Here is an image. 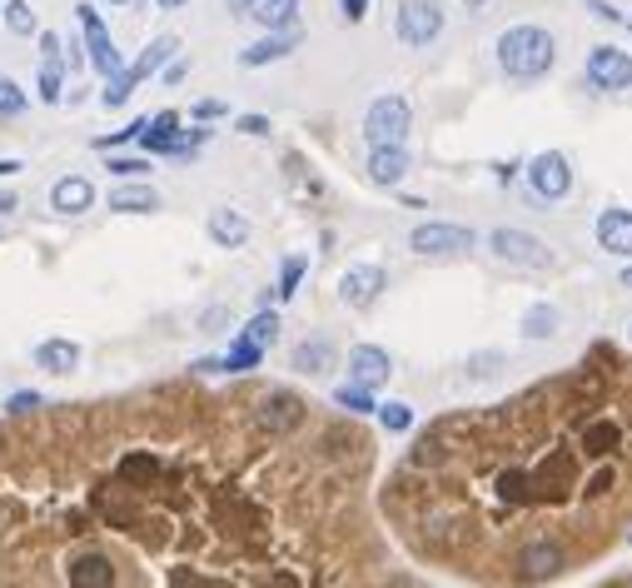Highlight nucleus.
Returning a JSON list of instances; mask_svg holds the SVG:
<instances>
[{
	"label": "nucleus",
	"mask_w": 632,
	"mask_h": 588,
	"mask_svg": "<svg viewBox=\"0 0 632 588\" xmlns=\"http://www.w3.org/2000/svg\"><path fill=\"white\" fill-rule=\"evenodd\" d=\"M553 60H558V40L543 25H513L498 36V65L513 81H538L553 71Z\"/></svg>",
	"instance_id": "nucleus-1"
},
{
	"label": "nucleus",
	"mask_w": 632,
	"mask_h": 588,
	"mask_svg": "<svg viewBox=\"0 0 632 588\" xmlns=\"http://www.w3.org/2000/svg\"><path fill=\"white\" fill-rule=\"evenodd\" d=\"M175 50H179L175 36H154L150 46H145V56L135 60V65H125L120 75H110V81H106V90H100V106H106V110H120V106L129 100V95H135V85L150 81L154 71H164V65L175 60Z\"/></svg>",
	"instance_id": "nucleus-2"
},
{
	"label": "nucleus",
	"mask_w": 632,
	"mask_h": 588,
	"mask_svg": "<svg viewBox=\"0 0 632 588\" xmlns=\"http://www.w3.org/2000/svg\"><path fill=\"white\" fill-rule=\"evenodd\" d=\"M409 125H413V110L404 95H379L374 106H369V115H363V140H369V150L374 145H404L409 140Z\"/></svg>",
	"instance_id": "nucleus-3"
},
{
	"label": "nucleus",
	"mask_w": 632,
	"mask_h": 588,
	"mask_svg": "<svg viewBox=\"0 0 632 588\" xmlns=\"http://www.w3.org/2000/svg\"><path fill=\"white\" fill-rule=\"evenodd\" d=\"M394 30H398V40L413 50L434 46V40L444 36V5H438V0H398Z\"/></svg>",
	"instance_id": "nucleus-4"
},
{
	"label": "nucleus",
	"mask_w": 632,
	"mask_h": 588,
	"mask_svg": "<svg viewBox=\"0 0 632 588\" xmlns=\"http://www.w3.org/2000/svg\"><path fill=\"white\" fill-rule=\"evenodd\" d=\"M528 189L548 205L568 200V189H573V166H568V155H558V150L533 155V160H528Z\"/></svg>",
	"instance_id": "nucleus-5"
},
{
	"label": "nucleus",
	"mask_w": 632,
	"mask_h": 588,
	"mask_svg": "<svg viewBox=\"0 0 632 588\" xmlns=\"http://www.w3.org/2000/svg\"><path fill=\"white\" fill-rule=\"evenodd\" d=\"M75 15H80V30H85V65H95L106 81L125 71V60H120V50H115V40H110L106 21H100V11H95V5H75Z\"/></svg>",
	"instance_id": "nucleus-6"
},
{
	"label": "nucleus",
	"mask_w": 632,
	"mask_h": 588,
	"mask_svg": "<svg viewBox=\"0 0 632 588\" xmlns=\"http://www.w3.org/2000/svg\"><path fill=\"white\" fill-rule=\"evenodd\" d=\"M493 255L508 259V265H528V270H553V249L528 230H493Z\"/></svg>",
	"instance_id": "nucleus-7"
},
{
	"label": "nucleus",
	"mask_w": 632,
	"mask_h": 588,
	"mask_svg": "<svg viewBox=\"0 0 632 588\" xmlns=\"http://www.w3.org/2000/svg\"><path fill=\"white\" fill-rule=\"evenodd\" d=\"M587 85L593 90H632V56L618 46L587 50Z\"/></svg>",
	"instance_id": "nucleus-8"
},
{
	"label": "nucleus",
	"mask_w": 632,
	"mask_h": 588,
	"mask_svg": "<svg viewBox=\"0 0 632 588\" xmlns=\"http://www.w3.org/2000/svg\"><path fill=\"white\" fill-rule=\"evenodd\" d=\"M409 249H413V255H463V249H473V230L429 220V224H419V230L409 235Z\"/></svg>",
	"instance_id": "nucleus-9"
},
{
	"label": "nucleus",
	"mask_w": 632,
	"mask_h": 588,
	"mask_svg": "<svg viewBox=\"0 0 632 588\" xmlns=\"http://www.w3.org/2000/svg\"><path fill=\"white\" fill-rule=\"evenodd\" d=\"M384 284H388V274L379 270V265H349L339 280V299L349 309H369L379 294H384Z\"/></svg>",
	"instance_id": "nucleus-10"
},
{
	"label": "nucleus",
	"mask_w": 632,
	"mask_h": 588,
	"mask_svg": "<svg viewBox=\"0 0 632 588\" xmlns=\"http://www.w3.org/2000/svg\"><path fill=\"white\" fill-rule=\"evenodd\" d=\"M299 40H305V30H299V25H289V30H270V36H264V40H255V46H245V50H239V65H245V71H259V65H274V60L294 56V50H299Z\"/></svg>",
	"instance_id": "nucleus-11"
},
{
	"label": "nucleus",
	"mask_w": 632,
	"mask_h": 588,
	"mask_svg": "<svg viewBox=\"0 0 632 588\" xmlns=\"http://www.w3.org/2000/svg\"><path fill=\"white\" fill-rule=\"evenodd\" d=\"M388 375H394V359H388V350H379V344H354L349 350V379L363 389H384Z\"/></svg>",
	"instance_id": "nucleus-12"
},
{
	"label": "nucleus",
	"mask_w": 632,
	"mask_h": 588,
	"mask_svg": "<svg viewBox=\"0 0 632 588\" xmlns=\"http://www.w3.org/2000/svg\"><path fill=\"white\" fill-rule=\"evenodd\" d=\"M299 424H305V400L289 389H274L270 400L259 404V429H270V434H289Z\"/></svg>",
	"instance_id": "nucleus-13"
},
{
	"label": "nucleus",
	"mask_w": 632,
	"mask_h": 588,
	"mask_svg": "<svg viewBox=\"0 0 632 588\" xmlns=\"http://www.w3.org/2000/svg\"><path fill=\"white\" fill-rule=\"evenodd\" d=\"M230 5H235V15H249L264 30H289V25H299V0H230Z\"/></svg>",
	"instance_id": "nucleus-14"
},
{
	"label": "nucleus",
	"mask_w": 632,
	"mask_h": 588,
	"mask_svg": "<svg viewBox=\"0 0 632 588\" xmlns=\"http://www.w3.org/2000/svg\"><path fill=\"white\" fill-rule=\"evenodd\" d=\"M593 230H597V245L608 249V255L632 259V210H603Z\"/></svg>",
	"instance_id": "nucleus-15"
},
{
	"label": "nucleus",
	"mask_w": 632,
	"mask_h": 588,
	"mask_svg": "<svg viewBox=\"0 0 632 588\" xmlns=\"http://www.w3.org/2000/svg\"><path fill=\"white\" fill-rule=\"evenodd\" d=\"M95 205V185L85 175H65L50 185V210L55 215H85Z\"/></svg>",
	"instance_id": "nucleus-16"
},
{
	"label": "nucleus",
	"mask_w": 632,
	"mask_h": 588,
	"mask_svg": "<svg viewBox=\"0 0 632 588\" xmlns=\"http://www.w3.org/2000/svg\"><path fill=\"white\" fill-rule=\"evenodd\" d=\"M409 175V150H404V145H374V150H369V180H374V185H398V180Z\"/></svg>",
	"instance_id": "nucleus-17"
},
{
	"label": "nucleus",
	"mask_w": 632,
	"mask_h": 588,
	"mask_svg": "<svg viewBox=\"0 0 632 588\" xmlns=\"http://www.w3.org/2000/svg\"><path fill=\"white\" fill-rule=\"evenodd\" d=\"M210 240L220 249H239L249 240V220L239 210H230V205H220V210H210Z\"/></svg>",
	"instance_id": "nucleus-18"
},
{
	"label": "nucleus",
	"mask_w": 632,
	"mask_h": 588,
	"mask_svg": "<svg viewBox=\"0 0 632 588\" xmlns=\"http://www.w3.org/2000/svg\"><path fill=\"white\" fill-rule=\"evenodd\" d=\"M115 584V568H110L106 553H80L71 564V588H110Z\"/></svg>",
	"instance_id": "nucleus-19"
},
{
	"label": "nucleus",
	"mask_w": 632,
	"mask_h": 588,
	"mask_svg": "<svg viewBox=\"0 0 632 588\" xmlns=\"http://www.w3.org/2000/svg\"><path fill=\"white\" fill-rule=\"evenodd\" d=\"M562 564H568V559H562L558 543H528V549L518 553V568H523L528 578H553Z\"/></svg>",
	"instance_id": "nucleus-20"
},
{
	"label": "nucleus",
	"mask_w": 632,
	"mask_h": 588,
	"mask_svg": "<svg viewBox=\"0 0 632 588\" xmlns=\"http://www.w3.org/2000/svg\"><path fill=\"white\" fill-rule=\"evenodd\" d=\"M36 365L50 369V375H71V369H80V344H75V340H46V344H36Z\"/></svg>",
	"instance_id": "nucleus-21"
},
{
	"label": "nucleus",
	"mask_w": 632,
	"mask_h": 588,
	"mask_svg": "<svg viewBox=\"0 0 632 588\" xmlns=\"http://www.w3.org/2000/svg\"><path fill=\"white\" fill-rule=\"evenodd\" d=\"M110 210L115 215H154L160 210V195H154L150 185H125L110 195Z\"/></svg>",
	"instance_id": "nucleus-22"
},
{
	"label": "nucleus",
	"mask_w": 632,
	"mask_h": 588,
	"mask_svg": "<svg viewBox=\"0 0 632 588\" xmlns=\"http://www.w3.org/2000/svg\"><path fill=\"white\" fill-rule=\"evenodd\" d=\"M618 444H622V429H618L612 419H593V424L583 429V449L593 454V460H608V454H612Z\"/></svg>",
	"instance_id": "nucleus-23"
},
{
	"label": "nucleus",
	"mask_w": 632,
	"mask_h": 588,
	"mask_svg": "<svg viewBox=\"0 0 632 588\" xmlns=\"http://www.w3.org/2000/svg\"><path fill=\"white\" fill-rule=\"evenodd\" d=\"M0 21H5V30H11V36H30V30H40L36 11H30V0H5V5H0Z\"/></svg>",
	"instance_id": "nucleus-24"
},
{
	"label": "nucleus",
	"mask_w": 632,
	"mask_h": 588,
	"mask_svg": "<svg viewBox=\"0 0 632 588\" xmlns=\"http://www.w3.org/2000/svg\"><path fill=\"white\" fill-rule=\"evenodd\" d=\"M259 359H264V350H259L255 340H245V334H239V340L230 344V354L220 359V369H230V375H245V369H255Z\"/></svg>",
	"instance_id": "nucleus-25"
},
{
	"label": "nucleus",
	"mask_w": 632,
	"mask_h": 588,
	"mask_svg": "<svg viewBox=\"0 0 632 588\" xmlns=\"http://www.w3.org/2000/svg\"><path fill=\"white\" fill-rule=\"evenodd\" d=\"M334 404L339 409H349V414H374L379 404H374V389H363V384H344V389H334Z\"/></svg>",
	"instance_id": "nucleus-26"
},
{
	"label": "nucleus",
	"mask_w": 632,
	"mask_h": 588,
	"mask_svg": "<svg viewBox=\"0 0 632 588\" xmlns=\"http://www.w3.org/2000/svg\"><path fill=\"white\" fill-rule=\"evenodd\" d=\"M553 330H558V309H553V305H533L523 315V334H528V340H548Z\"/></svg>",
	"instance_id": "nucleus-27"
},
{
	"label": "nucleus",
	"mask_w": 632,
	"mask_h": 588,
	"mask_svg": "<svg viewBox=\"0 0 632 588\" xmlns=\"http://www.w3.org/2000/svg\"><path fill=\"white\" fill-rule=\"evenodd\" d=\"M374 414H379V424H384L388 434H409V429H413V409H409V404H404V400L379 404Z\"/></svg>",
	"instance_id": "nucleus-28"
},
{
	"label": "nucleus",
	"mask_w": 632,
	"mask_h": 588,
	"mask_svg": "<svg viewBox=\"0 0 632 588\" xmlns=\"http://www.w3.org/2000/svg\"><path fill=\"white\" fill-rule=\"evenodd\" d=\"M25 106H30V95H25L21 85L11 81V75H0V120L25 115Z\"/></svg>",
	"instance_id": "nucleus-29"
},
{
	"label": "nucleus",
	"mask_w": 632,
	"mask_h": 588,
	"mask_svg": "<svg viewBox=\"0 0 632 588\" xmlns=\"http://www.w3.org/2000/svg\"><path fill=\"white\" fill-rule=\"evenodd\" d=\"M324 365H329V344H324V340L299 344V350H294V369H305V375H319Z\"/></svg>",
	"instance_id": "nucleus-30"
},
{
	"label": "nucleus",
	"mask_w": 632,
	"mask_h": 588,
	"mask_svg": "<svg viewBox=\"0 0 632 588\" xmlns=\"http://www.w3.org/2000/svg\"><path fill=\"white\" fill-rule=\"evenodd\" d=\"M305 270H309V259L305 255H289L280 265V290H274V294H280V299H289V294L299 290V280H305Z\"/></svg>",
	"instance_id": "nucleus-31"
},
{
	"label": "nucleus",
	"mask_w": 632,
	"mask_h": 588,
	"mask_svg": "<svg viewBox=\"0 0 632 588\" xmlns=\"http://www.w3.org/2000/svg\"><path fill=\"white\" fill-rule=\"evenodd\" d=\"M36 95L46 100V106H60V100H65V81H60V65H40Z\"/></svg>",
	"instance_id": "nucleus-32"
},
{
	"label": "nucleus",
	"mask_w": 632,
	"mask_h": 588,
	"mask_svg": "<svg viewBox=\"0 0 632 588\" xmlns=\"http://www.w3.org/2000/svg\"><path fill=\"white\" fill-rule=\"evenodd\" d=\"M498 494H504V504H523L533 489H528V474L523 469H508V474H498Z\"/></svg>",
	"instance_id": "nucleus-33"
},
{
	"label": "nucleus",
	"mask_w": 632,
	"mask_h": 588,
	"mask_svg": "<svg viewBox=\"0 0 632 588\" xmlns=\"http://www.w3.org/2000/svg\"><path fill=\"white\" fill-rule=\"evenodd\" d=\"M245 340H255L259 350H270V344L280 340V319H274V315H255V319H249V330H245Z\"/></svg>",
	"instance_id": "nucleus-34"
},
{
	"label": "nucleus",
	"mask_w": 632,
	"mask_h": 588,
	"mask_svg": "<svg viewBox=\"0 0 632 588\" xmlns=\"http://www.w3.org/2000/svg\"><path fill=\"white\" fill-rule=\"evenodd\" d=\"M40 65H65V40L55 30H40Z\"/></svg>",
	"instance_id": "nucleus-35"
},
{
	"label": "nucleus",
	"mask_w": 632,
	"mask_h": 588,
	"mask_svg": "<svg viewBox=\"0 0 632 588\" xmlns=\"http://www.w3.org/2000/svg\"><path fill=\"white\" fill-rule=\"evenodd\" d=\"M150 170V160H129V155H110V175L120 180H140Z\"/></svg>",
	"instance_id": "nucleus-36"
},
{
	"label": "nucleus",
	"mask_w": 632,
	"mask_h": 588,
	"mask_svg": "<svg viewBox=\"0 0 632 588\" xmlns=\"http://www.w3.org/2000/svg\"><path fill=\"white\" fill-rule=\"evenodd\" d=\"M154 469H160V464H154L150 454H135V460L120 464V474H125V479H154Z\"/></svg>",
	"instance_id": "nucleus-37"
},
{
	"label": "nucleus",
	"mask_w": 632,
	"mask_h": 588,
	"mask_svg": "<svg viewBox=\"0 0 632 588\" xmlns=\"http://www.w3.org/2000/svg\"><path fill=\"white\" fill-rule=\"evenodd\" d=\"M5 409H11V414H30V409H40V394H36V389H15L11 400H5Z\"/></svg>",
	"instance_id": "nucleus-38"
},
{
	"label": "nucleus",
	"mask_w": 632,
	"mask_h": 588,
	"mask_svg": "<svg viewBox=\"0 0 632 588\" xmlns=\"http://www.w3.org/2000/svg\"><path fill=\"white\" fill-rule=\"evenodd\" d=\"M612 483H618V474H612V464H608V469H597L593 479H587V489H583V494H587V499H603V494H608V489H612Z\"/></svg>",
	"instance_id": "nucleus-39"
},
{
	"label": "nucleus",
	"mask_w": 632,
	"mask_h": 588,
	"mask_svg": "<svg viewBox=\"0 0 632 588\" xmlns=\"http://www.w3.org/2000/svg\"><path fill=\"white\" fill-rule=\"evenodd\" d=\"M239 130L259 140V135H270V120H264V115H239Z\"/></svg>",
	"instance_id": "nucleus-40"
},
{
	"label": "nucleus",
	"mask_w": 632,
	"mask_h": 588,
	"mask_svg": "<svg viewBox=\"0 0 632 588\" xmlns=\"http://www.w3.org/2000/svg\"><path fill=\"white\" fill-rule=\"evenodd\" d=\"M339 11H344V21L359 25L363 15H369V0H339Z\"/></svg>",
	"instance_id": "nucleus-41"
},
{
	"label": "nucleus",
	"mask_w": 632,
	"mask_h": 588,
	"mask_svg": "<svg viewBox=\"0 0 632 588\" xmlns=\"http://www.w3.org/2000/svg\"><path fill=\"white\" fill-rule=\"evenodd\" d=\"M224 115V100H199L195 106V120H220Z\"/></svg>",
	"instance_id": "nucleus-42"
},
{
	"label": "nucleus",
	"mask_w": 632,
	"mask_h": 588,
	"mask_svg": "<svg viewBox=\"0 0 632 588\" xmlns=\"http://www.w3.org/2000/svg\"><path fill=\"white\" fill-rule=\"evenodd\" d=\"M15 170H25L21 160H0V175H15Z\"/></svg>",
	"instance_id": "nucleus-43"
},
{
	"label": "nucleus",
	"mask_w": 632,
	"mask_h": 588,
	"mask_svg": "<svg viewBox=\"0 0 632 588\" xmlns=\"http://www.w3.org/2000/svg\"><path fill=\"white\" fill-rule=\"evenodd\" d=\"M160 11H179V5H189V0H154Z\"/></svg>",
	"instance_id": "nucleus-44"
},
{
	"label": "nucleus",
	"mask_w": 632,
	"mask_h": 588,
	"mask_svg": "<svg viewBox=\"0 0 632 588\" xmlns=\"http://www.w3.org/2000/svg\"><path fill=\"white\" fill-rule=\"evenodd\" d=\"M15 210V195H0V215H11Z\"/></svg>",
	"instance_id": "nucleus-45"
},
{
	"label": "nucleus",
	"mask_w": 632,
	"mask_h": 588,
	"mask_svg": "<svg viewBox=\"0 0 632 588\" xmlns=\"http://www.w3.org/2000/svg\"><path fill=\"white\" fill-rule=\"evenodd\" d=\"M622 284H632V270H622Z\"/></svg>",
	"instance_id": "nucleus-46"
},
{
	"label": "nucleus",
	"mask_w": 632,
	"mask_h": 588,
	"mask_svg": "<svg viewBox=\"0 0 632 588\" xmlns=\"http://www.w3.org/2000/svg\"><path fill=\"white\" fill-rule=\"evenodd\" d=\"M628 543H632V529H628Z\"/></svg>",
	"instance_id": "nucleus-47"
},
{
	"label": "nucleus",
	"mask_w": 632,
	"mask_h": 588,
	"mask_svg": "<svg viewBox=\"0 0 632 588\" xmlns=\"http://www.w3.org/2000/svg\"><path fill=\"white\" fill-rule=\"evenodd\" d=\"M115 5H125V0H115Z\"/></svg>",
	"instance_id": "nucleus-48"
},
{
	"label": "nucleus",
	"mask_w": 632,
	"mask_h": 588,
	"mask_svg": "<svg viewBox=\"0 0 632 588\" xmlns=\"http://www.w3.org/2000/svg\"><path fill=\"white\" fill-rule=\"evenodd\" d=\"M0 5H5V0H0Z\"/></svg>",
	"instance_id": "nucleus-49"
}]
</instances>
